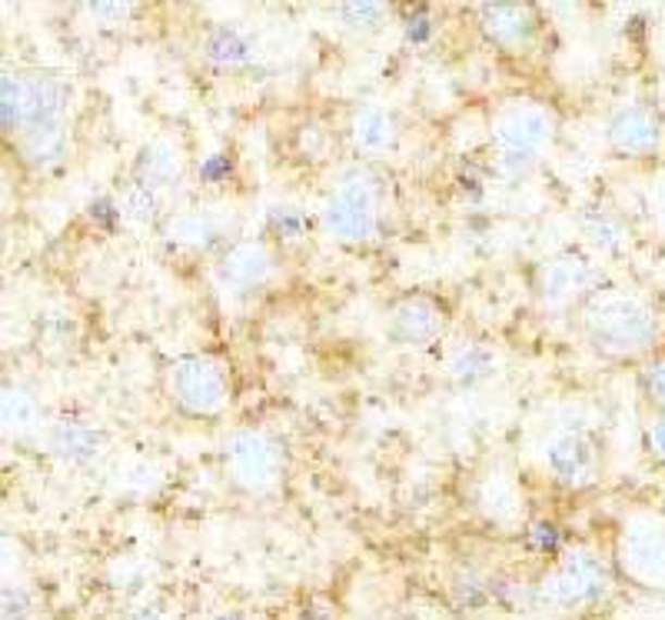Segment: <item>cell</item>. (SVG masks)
Returning a JSON list of instances; mask_svg holds the SVG:
<instances>
[{
  "label": "cell",
  "mask_w": 665,
  "mask_h": 620,
  "mask_svg": "<svg viewBox=\"0 0 665 620\" xmlns=\"http://www.w3.org/2000/svg\"><path fill=\"white\" fill-rule=\"evenodd\" d=\"M586 327L599 351L616 354V357H632V354H642L655 341L658 317L645 301L619 294V297L599 301L589 311Z\"/></svg>",
  "instance_id": "obj_1"
},
{
  "label": "cell",
  "mask_w": 665,
  "mask_h": 620,
  "mask_svg": "<svg viewBox=\"0 0 665 620\" xmlns=\"http://www.w3.org/2000/svg\"><path fill=\"white\" fill-rule=\"evenodd\" d=\"M553 118L546 107L535 104H516L503 110L496 121V144H500V160L509 174H526L529 167L539 160L542 147L553 141Z\"/></svg>",
  "instance_id": "obj_2"
},
{
  "label": "cell",
  "mask_w": 665,
  "mask_h": 620,
  "mask_svg": "<svg viewBox=\"0 0 665 620\" xmlns=\"http://www.w3.org/2000/svg\"><path fill=\"white\" fill-rule=\"evenodd\" d=\"M609 591V571L595 554L589 550H572L559 568L542 581V597L559 607H576L599 600Z\"/></svg>",
  "instance_id": "obj_3"
},
{
  "label": "cell",
  "mask_w": 665,
  "mask_h": 620,
  "mask_svg": "<svg viewBox=\"0 0 665 620\" xmlns=\"http://www.w3.org/2000/svg\"><path fill=\"white\" fill-rule=\"evenodd\" d=\"M623 560L642 584H665V521L636 514L623 531Z\"/></svg>",
  "instance_id": "obj_4"
},
{
  "label": "cell",
  "mask_w": 665,
  "mask_h": 620,
  "mask_svg": "<svg viewBox=\"0 0 665 620\" xmlns=\"http://www.w3.org/2000/svg\"><path fill=\"white\" fill-rule=\"evenodd\" d=\"M327 228L333 238L340 241H367L377 228V194L373 187L362 181V178H353L346 181L336 197L327 204Z\"/></svg>",
  "instance_id": "obj_5"
},
{
  "label": "cell",
  "mask_w": 665,
  "mask_h": 620,
  "mask_svg": "<svg viewBox=\"0 0 665 620\" xmlns=\"http://www.w3.org/2000/svg\"><path fill=\"white\" fill-rule=\"evenodd\" d=\"M173 398L194 414H213L226 401L223 370L207 357H187L173 367Z\"/></svg>",
  "instance_id": "obj_6"
},
{
  "label": "cell",
  "mask_w": 665,
  "mask_h": 620,
  "mask_svg": "<svg viewBox=\"0 0 665 620\" xmlns=\"http://www.w3.org/2000/svg\"><path fill=\"white\" fill-rule=\"evenodd\" d=\"M226 464L230 474L244 487H267L280 471V454L273 440L257 430H236L226 440Z\"/></svg>",
  "instance_id": "obj_7"
},
{
  "label": "cell",
  "mask_w": 665,
  "mask_h": 620,
  "mask_svg": "<svg viewBox=\"0 0 665 620\" xmlns=\"http://www.w3.org/2000/svg\"><path fill=\"white\" fill-rule=\"evenodd\" d=\"M546 467L559 484L586 487V484L595 481L599 454H595V447H592L589 437H582L576 430H566V434H556L546 443Z\"/></svg>",
  "instance_id": "obj_8"
},
{
  "label": "cell",
  "mask_w": 665,
  "mask_h": 620,
  "mask_svg": "<svg viewBox=\"0 0 665 620\" xmlns=\"http://www.w3.org/2000/svg\"><path fill=\"white\" fill-rule=\"evenodd\" d=\"M609 144L626 157H645L662 144V124L652 107H626L609 124Z\"/></svg>",
  "instance_id": "obj_9"
},
{
  "label": "cell",
  "mask_w": 665,
  "mask_h": 620,
  "mask_svg": "<svg viewBox=\"0 0 665 620\" xmlns=\"http://www.w3.org/2000/svg\"><path fill=\"white\" fill-rule=\"evenodd\" d=\"M440 324H443V317L430 301H403L390 317V333L399 344L422 348L440 333Z\"/></svg>",
  "instance_id": "obj_10"
},
{
  "label": "cell",
  "mask_w": 665,
  "mask_h": 620,
  "mask_svg": "<svg viewBox=\"0 0 665 620\" xmlns=\"http://www.w3.org/2000/svg\"><path fill=\"white\" fill-rule=\"evenodd\" d=\"M482 27H487L490 40H496L500 47L516 50L532 34L529 8H519V4H490V8H482Z\"/></svg>",
  "instance_id": "obj_11"
},
{
  "label": "cell",
  "mask_w": 665,
  "mask_h": 620,
  "mask_svg": "<svg viewBox=\"0 0 665 620\" xmlns=\"http://www.w3.org/2000/svg\"><path fill=\"white\" fill-rule=\"evenodd\" d=\"M586 280H589V264L579 260V257H559L553 264L542 267L539 273V291L542 297H546L550 304H563L569 301L576 291L586 288Z\"/></svg>",
  "instance_id": "obj_12"
},
{
  "label": "cell",
  "mask_w": 665,
  "mask_h": 620,
  "mask_svg": "<svg viewBox=\"0 0 665 620\" xmlns=\"http://www.w3.org/2000/svg\"><path fill=\"white\" fill-rule=\"evenodd\" d=\"M273 260L260 244H239L226 254L223 260V277L230 280L233 288H257L267 280Z\"/></svg>",
  "instance_id": "obj_13"
},
{
  "label": "cell",
  "mask_w": 665,
  "mask_h": 620,
  "mask_svg": "<svg viewBox=\"0 0 665 620\" xmlns=\"http://www.w3.org/2000/svg\"><path fill=\"white\" fill-rule=\"evenodd\" d=\"M64 114V87L53 81H27V121L24 127H44L60 124Z\"/></svg>",
  "instance_id": "obj_14"
},
{
  "label": "cell",
  "mask_w": 665,
  "mask_h": 620,
  "mask_svg": "<svg viewBox=\"0 0 665 620\" xmlns=\"http://www.w3.org/2000/svg\"><path fill=\"white\" fill-rule=\"evenodd\" d=\"M353 137H356V144L362 150L380 154V150L393 147L396 124H393V118L386 114L383 107H367V110H359V118L353 121Z\"/></svg>",
  "instance_id": "obj_15"
},
{
  "label": "cell",
  "mask_w": 665,
  "mask_h": 620,
  "mask_svg": "<svg viewBox=\"0 0 665 620\" xmlns=\"http://www.w3.org/2000/svg\"><path fill=\"white\" fill-rule=\"evenodd\" d=\"M207 58L217 64H244L250 58V44L247 37L233 31V27H217L207 37Z\"/></svg>",
  "instance_id": "obj_16"
},
{
  "label": "cell",
  "mask_w": 665,
  "mask_h": 620,
  "mask_svg": "<svg viewBox=\"0 0 665 620\" xmlns=\"http://www.w3.org/2000/svg\"><path fill=\"white\" fill-rule=\"evenodd\" d=\"M24 154L34 163H50L64 154V127L60 124H44V127H30L24 134Z\"/></svg>",
  "instance_id": "obj_17"
},
{
  "label": "cell",
  "mask_w": 665,
  "mask_h": 620,
  "mask_svg": "<svg viewBox=\"0 0 665 620\" xmlns=\"http://www.w3.org/2000/svg\"><path fill=\"white\" fill-rule=\"evenodd\" d=\"M180 174V154L170 144H153L150 150H144V184L160 187L167 181H173Z\"/></svg>",
  "instance_id": "obj_18"
},
{
  "label": "cell",
  "mask_w": 665,
  "mask_h": 620,
  "mask_svg": "<svg viewBox=\"0 0 665 620\" xmlns=\"http://www.w3.org/2000/svg\"><path fill=\"white\" fill-rule=\"evenodd\" d=\"M53 447L67 458H90L97 450V434L84 424H60L53 430Z\"/></svg>",
  "instance_id": "obj_19"
},
{
  "label": "cell",
  "mask_w": 665,
  "mask_h": 620,
  "mask_svg": "<svg viewBox=\"0 0 665 620\" xmlns=\"http://www.w3.org/2000/svg\"><path fill=\"white\" fill-rule=\"evenodd\" d=\"M586 234H589V241H592L599 251H619V247H626V241H629L626 223H623L619 217H613V214L592 217L589 228H586Z\"/></svg>",
  "instance_id": "obj_20"
},
{
  "label": "cell",
  "mask_w": 665,
  "mask_h": 620,
  "mask_svg": "<svg viewBox=\"0 0 665 620\" xmlns=\"http://www.w3.org/2000/svg\"><path fill=\"white\" fill-rule=\"evenodd\" d=\"M0 414H4V424L11 430H27L37 421V404H34V398H27L24 390L8 387L4 401H0Z\"/></svg>",
  "instance_id": "obj_21"
},
{
  "label": "cell",
  "mask_w": 665,
  "mask_h": 620,
  "mask_svg": "<svg viewBox=\"0 0 665 620\" xmlns=\"http://www.w3.org/2000/svg\"><path fill=\"white\" fill-rule=\"evenodd\" d=\"M0 90H4V127H21L27 121V81L8 74Z\"/></svg>",
  "instance_id": "obj_22"
},
{
  "label": "cell",
  "mask_w": 665,
  "mask_h": 620,
  "mask_svg": "<svg viewBox=\"0 0 665 620\" xmlns=\"http://www.w3.org/2000/svg\"><path fill=\"white\" fill-rule=\"evenodd\" d=\"M490 367H493V354H490L487 348H476V344L463 348V351L450 361V370H453V377H459V380H476V377H482V374H490Z\"/></svg>",
  "instance_id": "obj_23"
},
{
  "label": "cell",
  "mask_w": 665,
  "mask_h": 620,
  "mask_svg": "<svg viewBox=\"0 0 665 620\" xmlns=\"http://www.w3.org/2000/svg\"><path fill=\"white\" fill-rule=\"evenodd\" d=\"M124 210L134 217V220H150L157 214V187L150 184H134L124 197Z\"/></svg>",
  "instance_id": "obj_24"
},
{
  "label": "cell",
  "mask_w": 665,
  "mask_h": 620,
  "mask_svg": "<svg viewBox=\"0 0 665 620\" xmlns=\"http://www.w3.org/2000/svg\"><path fill=\"white\" fill-rule=\"evenodd\" d=\"M340 17L353 31H373L383 21V8L380 4H346L340 8Z\"/></svg>",
  "instance_id": "obj_25"
},
{
  "label": "cell",
  "mask_w": 665,
  "mask_h": 620,
  "mask_svg": "<svg viewBox=\"0 0 665 620\" xmlns=\"http://www.w3.org/2000/svg\"><path fill=\"white\" fill-rule=\"evenodd\" d=\"M482 503H487V507H490V511H493V514L506 518V514H513V503H516V494H513V487H509L506 481L493 477V481L487 484V490H482Z\"/></svg>",
  "instance_id": "obj_26"
},
{
  "label": "cell",
  "mask_w": 665,
  "mask_h": 620,
  "mask_svg": "<svg viewBox=\"0 0 665 620\" xmlns=\"http://www.w3.org/2000/svg\"><path fill=\"white\" fill-rule=\"evenodd\" d=\"M642 384H645V393H649V401H652V404H658V408L665 411V357L645 367V377H642Z\"/></svg>",
  "instance_id": "obj_27"
},
{
  "label": "cell",
  "mask_w": 665,
  "mask_h": 620,
  "mask_svg": "<svg viewBox=\"0 0 665 620\" xmlns=\"http://www.w3.org/2000/svg\"><path fill=\"white\" fill-rule=\"evenodd\" d=\"M649 447L655 450L658 461H665V417H658V421L649 427Z\"/></svg>",
  "instance_id": "obj_28"
},
{
  "label": "cell",
  "mask_w": 665,
  "mask_h": 620,
  "mask_svg": "<svg viewBox=\"0 0 665 620\" xmlns=\"http://www.w3.org/2000/svg\"><path fill=\"white\" fill-rule=\"evenodd\" d=\"M649 200H652V210H655V217H658V223L665 228V178L652 187V194H649Z\"/></svg>",
  "instance_id": "obj_29"
},
{
  "label": "cell",
  "mask_w": 665,
  "mask_h": 620,
  "mask_svg": "<svg viewBox=\"0 0 665 620\" xmlns=\"http://www.w3.org/2000/svg\"><path fill=\"white\" fill-rule=\"evenodd\" d=\"M124 620H167L163 613H157V610H134L131 617H124Z\"/></svg>",
  "instance_id": "obj_30"
},
{
  "label": "cell",
  "mask_w": 665,
  "mask_h": 620,
  "mask_svg": "<svg viewBox=\"0 0 665 620\" xmlns=\"http://www.w3.org/2000/svg\"><path fill=\"white\" fill-rule=\"evenodd\" d=\"M217 620H239L236 613H223V617H217Z\"/></svg>",
  "instance_id": "obj_31"
}]
</instances>
